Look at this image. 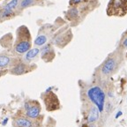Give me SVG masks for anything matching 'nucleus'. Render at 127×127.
Masks as SVG:
<instances>
[{
	"label": "nucleus",
	"instance_id": "nucleus-1",
	"mask_svg": "<svg viewBox=\"0 0 127 127\" xmlns=\"http://www.w3.org/2000/svg\"><path fill=\"white\" fill-rule=\"evenodd\" d=\"M31 48L30 34L26 27H20L18 29V37L15 43V51L19 54L27 53Z\"/></svg>",
	"mask_w": 127,
	"mask_h": 127
},
{
	"label": "nucleus",
	"instance_id": "nucleus-2",
	"mask_svg": "<svg viewBox=\"0 0 127 127\" xmlns=\"http://www.w3.org/2000/svg\"><path fill=\"white\" fill-rule=\"evenodd\" d=\"M87 96L91 102L98 108L100 112L104 109L105 102V94L100 87H93L87 90Z\"/></svg>",
	"mask_w": 127,
	"mask_h": 127
},
{
	"label": "nucleus",
	"instance_id": "nucleus-3",
	"mask_svg": "<svg viewBox=\"0 0 127 127\" xmlns=\"http://www.w3.org/2000/svg\"><path fill=\"white\" fill-rule=\"evenodd\" d=\"M117 66V61L114 57H108L106 60L104 64L102 65V72L104 75H108L111 72H113Z\"/></svg>",
	"mask_w": 127,
	"mask_h": 127
},
{
	"label": "nucleus",
	"instance_id": "nucleus-4",
	"mask_svg": "<svg viewBox=\"0 0 127 127\" xmlns=\"http://www.w3.org/2000/svg\"><path fill=\"white\" fill-rule=\"evenodd\" d=\"M127 3V0H112L110 1V4L109 5H111V9L112 10V13H116L118 10H124V9H121V8H124L125 5H126Z\"/></svg>",
	"mask_w": 127,
	"mask_h": 127
},
{
	"label": "nucleus",
	"instance_id": "nucleus-5",
	"mask_svg": "<svg viewBox=\"0 0 127 127\" xmlns=\"http://www.w3.org/2000/svg\"><path fill=\"white\" fill-rule=\"evenodd\" d=\"M99 114H100V110L98 109V108L94 106L92 107V108L90 109L89 115H88V118H87V122L89 124H93L95 121L98 120L99 118Z\"/></svg>",
	"mask_w": 127,
	"mask_h": 127
},
{
	"label": "nucleus",
	"instance_id": "nucleus-6",
	"mask_svg": "<svg viewBox=\"0 0 127 127\" xmlns=\"http://www.w3.org/2000/svg\"><path fill=\"white\" fill-rule=\"evenodd\" d=\"M41 108L39 106H30L27 109V116L30 118H36L40 115Z\"/></svg>",
	"mask_w": 127,
	"mask_h": 127
},
{
	"label": "nucleus",
	"instance_id": "nucleus-7",
	"mask_svg": "<svg viewBox=\"0 0 127 127\" xmlns=\"http://www.w3.org/2000/svg\"><path fill=\"white\" fill-rule=\"evenodd\" d=\"M26 71H27V68H26V65L24 64H19V65H15L13 69H12V73L13 74H16V75H20L25 73Z\"/></svg>",
	"mask_w": 127,
	"mask_h": 127
},
{
	"label": "nucleus",
	"instance_id": "nucleus-8",
	"mask_svg": "<svg viewBox=\"0 0 127 127\" xmlns=\"http://www.w3.org/2000/svg\"><path fill=\"white\" fill-rule=\"evenodd\" d=\"M40 52V50L37 49V48H34V49H30L28 50V52L26 53L25 55V60L27 61H30L32 59H34L35 56H37L38 54Z\"/></svg>",
	"mask_w": 127,
	"mask_h": 127
},
{
	"label": "nucleus",
	"instance_id": "nucleus-9",
	"mask_svg": "<svg viewBox=\"0 0 127 127\" xmlns=\"http://www.w3.org/2000/svg\"><path fill=\"white\" fill-rule=\"evenodd\" d=\"M16 124L19 127H32L33 126V124L30 120H28L27 118H18L16 120Z\"/></svg>",
	"mask_w": 127,
	"mask_h": 127
},
{
	"label": "nucleus",
	"instance_id": "nucleus-10",
	"mask_svg": "<svg viewBox=\"0 0 127 127\" xmlns=\"http://www.w3.org/2000/svg\"><path fill=\"white\" fill-rule=\"evenodd\" d=\"M47 40H48L47 35H45V34H39L37 37L35 38V40H34V44L36 46H43L44 44L47 42Z\"/></svg>",
	"mask_w": 127,
	"mask_h": 127
},
{
	"label": "nucleus",
	"instance_id": "nucleus-11",
	"mask_svg": "<svg viewBox=\"0 0 127 127\" xmlns=\"http://www.w3.org/2000/svg\"><path fill=\"white\" fill-rule=\"evenodd\" d=\"M11 63V58L6 55H0V68L6 67Z\"/></svg>",
	"mask_w": 127,
	"mask_h": 127
},
{
	"label": "nucleus",
	"instance_id": "nucleus-12",
	"mask_svg": "<svg viewBox=\"0 0 127 127\" xmlns=\"http://www.w3.org/2000/svg\"><path fill=\"white\" fill-rule=\"evenodd\" d=\"M34 0H22L20 2V8L21 9H24V8H27V7H29L30 5H32L34 4Z\"/></svg>",
	"mask_w": 127,
	"mask_h": 127
},
{
	"label": "nucleus",
	"instance_id": "nucleus-13",
	"mask_svg": "<svg viewBox=\"0 0 127 127\" xmlns=\"http://www.w3.org/2000/svg\"><path fill=\"white\" fill-rule=\"evenodd\" d=\"M18 5H19V0H11V2H9V3L7 4L6 5H5V7L13 10L18 6Z\"/></svg>",
	"mask_w": 127,
	"mask_h": 127
},
{
	"label": "nucleus",
	"instance_id": "nucleus-14",
	"mask_svg": "<svg viewBox=\"0 0 127 127\" xmlns=\"http://www.w3.org/2000/svg\"><path fill=\"white\" fill-rule=\"evenodd\" d=\"M50 51H52V50H51V48H50V44H48V45H46V46H44L42 49V57H44V56H46V55H48V54H50Z\"/></svg>",
	"mask_w": 127,
	"mask_h": 127
},
{
	"label": "nucleus",
	"instance_id": "nucleus-15",
	"mask_svg": "<svg viewBox=\"0 0 127 127\" xmlns=\"http://www.w3.org/2000/svg\"><path fill=\"white\" fill-rule=\"evenodd\" d=\"M68 14L71 18H76L78 16V9L77 8H71L69 10Z\"/></svg>",
	"mask_w": 127,
	"mask_h": 127
},
{
	"label": "nucleus",
	"instance_id": "nucleus-16",
	"mask_svg": "<svg viewBox=\"0 0 127 127\" xmlns=\"http://www.w3.org/2000/svg\"><path fill=\"white\" fill-rule=\"evenodd\" d=\"M13 13V10L12 9H9V8H7V7L5 6L3 10V13H2V16L3 17H7V16H10L11 14Z\"/></svg>",
	"mask_w": 127,
	"mask_h": 127
},
{
	"label": "nucleus",
	"instance_id": "nucleus-17",
	"mask_svg": "<svg viewBox=\"0 0 127 127\" xmlns=\"http://www.w3.org/2000/svg\"><path fill=\"white\" fill-rule=\"evenodd\" d=\"M121 45L124 47V49H127V33L125 34V36L122 38L121 40Z\"/></svg>",
	"mask_w": 127,
	"mask_h": 127
},
{
	"label": "nucleus",
	"instance_id": "nucleus-18",
	"mask_svg": "<svg viewBox=\"0 0 127 127\" xmlns=\"http://www.w3.org/2000/svg\"><path fill=\"white\" fill-rule=\"evenodd\" d=\"M82 0H71V3H74V4H78V3H80Z\"/></svg>",
	"mask_w": 127,
	"mask_h": 127
},
{
	"label": "nucleus",
	"instance_id": "nucleus-19",
	"mask_svg": "<svg viewBox=\"0 0 127 127\" xmlns=\"http://www.w3.org/2000/svg\"><path fill=\"white\" fill-rule=\"evenodd\" d=\"M7 122H8V118H5V119H4V121L2 122V124H3V125H5Z\"/></svg>",
	"mask_w": 127,
	"mask_h": 127
},
{
	"label": "nucleus",
	"instance_id": "nucleus-20",
	"mask_svg": "<svg viewBox=\"0 0 127 127\" xmlns=\"http://www.w3.org/2000/svg\"><path fill=\"white\" fill-rule=\"evenodd\" d=\"M121 115H122V112H121V111H119V112H118V114L116 115V118H119V117H120Z\"/></svg>",
	"mask_w": 127,
	"mask_h": 127
},
{
	"label": "nucleus",
	"instance_id": "nucleus-21",
	"mask_svg": "<svg viewBox=\"0 0 127 127\" xmlns=\"http://www.w3.org/2000/svg\"><path fill=\"white\" fill-rule=\"evenodd\" d=\"M2 13H3V12H2V11H1V10H0V17H1V16H2Z\"/></svg>",
	"mask_w": 127,
	"mask_h": 127
},
{
	"label": "nucleus",
	"instance_id": "nucleus-22",
	"mask_svg": "<svg viewBox=\"0 0 127 127\" xmlns=\"http://www.w3.org/2000/svg\"><path fill=\"white\" fill-rule=\"evenodd\" d=\"M90 127H96L95 125H92V126H90Z\"/></svg>",
	"mask_w": 127,
	"mask_h": 127
}]
</instances>
